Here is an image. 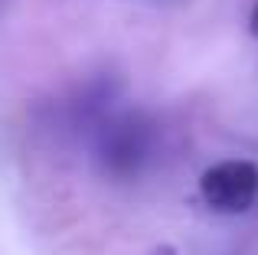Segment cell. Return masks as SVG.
<instances>
[{
  "instance_id": "cell-1",
  "label": "cell",
  "mask_w": 258,
  "mask_h": 255,
  "mask_svg": "<svg viewBox=\"0 0 258 255\" xmlns=\"http://www.w3.org/2000/svg\"><path fill=\"white\" fill-rule=\"evenodd\" d=\"M200 193L216 213H245L258 197V167L252 160H219L200 177Z\"/></svg>"
},
{
  "instance_id": "cell-2",
  "label": "cell",
  "mask_w": 258,
  "mask_h": 255,
  "mask_svg": "<svg viewBox=\"0 0 258 255\" xmlns=\"http://www.w3.org/2000/svg\"><path fill=\"white\" fill-rule=\"evenodd\" d=\"M151 151V138H147V128L138 121H121L111 128V134L105 138V157L108 167L118 173H131L141 167V160Z\"/></svg>"
},
{
  "instance_id": "cell-3",
  "label": "cell",
  "mask_w": 258,
  "mask_h": 255,
  "mask_svg": "<svg viewBox=\"0 0 258 255\" xmlns=\"http://www.w3.org/2000/svg\"><path fill=\"white\" fill-rule=\"evenodd\" d=\"M248 30H252V36H258V4L252 7V17H248Z\"/></svg>"
}]
</instances>
